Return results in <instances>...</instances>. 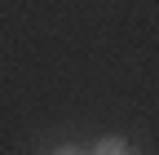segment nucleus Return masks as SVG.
<instances>
[{"label":"nucleus","instance_id":"1","mask_svg":"<svg viewBox=\"0 0 159 155\" xmlns=\"http://www.w3.org/2000/svg\"><path fill=\"white\" fill-rule=\"evenodd\" d=\"M89 155H137V151L128 146V138H119V133H111V138H97Z\"/></svg>","mask_w":159,"mask_h":155},{"label":"nucleus","instance_id":"2","mask_svg":"<svg viewBox=\"0 0 159 155\" xmlns=\"http://www.w3.org/2000/svg\"><path fill=\"white\" fill-rule=\"evenodd\" d=\"M53 155H80V151H75V146H57Z\"/></svg>","mask_w":159,"mask_h":155}]
</instances>
